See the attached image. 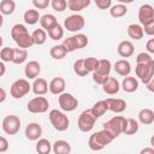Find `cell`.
<instances>
[{
	"instance_id": "cell-1",
	"label": "cell",
	"mask_w": 154,
	"mask_h": 154,
	"mask_svg": "<svg viewBox=\"0 0 154 154\" xmlns=\"http://www.w3.org/2000/svg\"><path fill=\"white\" fill-rule=\"evenodd\" d=\"M11 37L13 38V41L16 42V45L19 47V48H30L32 45H34V41H32V37L31 35L29 34L26 26L24 24H14L11 29Z\"/></svg>"
},
{
	"instance_id": "cell-2",
	"label": "cell",
	"mask_w": 154,
	"mask_h": 154,
	"mask_svg": "<svg viewBox=\"0 0 154 154\" xmlns=\"http://www.w3.org/2000/svg\"><path fill=\"white\" fill-rule=\"evenodd\" d=\"M113 140H114V137L107 130L102 129V130L96 131L90 135V137L88 140V147L94 152H99V150H102Z\"/></svg>"
},
{
	"instance_id": "cell-3",
	"label": "cell",
	"mask_w": 154,
	"mask_h": 154,
	"mask_svg": "<svg viewBox=\"0 0 154 154\" xmlns=\"http://www.w3.org/2000/svg\"><path fill=\"white\" fill-rule=\"evenodd\" d=\"M88 43H89V40H88L87 35H84V34H76L73 36H70V37L65 38L61 45L65 47L67 53H71V52H75L77 49L84 48Z\"/></svg>"
},
{
	"instance_id": "cell-4",
	"label": "cell",
	"mask_w": 154,
	"mask_h": 154,
	"mask_svg": "<svg viewBox=\"0 0 154 154\" xmlns=\"http://www.w3.org/2000/svg\"><path fill=\"white\" fill-rule=\"evenodd\" d=\"M48 118H49L52 126L57 131H65L70 126V120L67 116L59 109H52L48 114Z\"/></svg>"
},
{
	"instance_id": "cell-5",
	"label": "cell",
	"mask_w": 154,
	"mask_h": 154,
	"mask_svg": "<svg viewBox=\"0 0 154 154\" xmlns=\"http://www.w3.org/2000/svg\"><path fill=\"white\" fill-rule=\"evenodd\" d=\"M126 124V118L123 116H114L106 123H103V129L107 130L114 138L123 134Z\"/></svg>"
},
{
	"instance_id": "cell-6",
	"label": "cell",
	"mask_w": 154,
	"mask_h": 154,
	"mask_svg": "<svg viewBox=\"0 0 154 154\" xmlns=\"http://www.w3.org/2000/svg\"><path fill=\"white\" fill-rule=\"evenodd\" d=\"M111 70H112L111 61L108 59H100L96 70L93 71V81L96 84H100L101 85L106 81V78L109 76Z\"/></svg>"
},
{
	"instance_id": "cell-7",
	"label": "cell",
	"mask_w": 154,
	"mask_h": 154,
	"mask_svg": "<svg viewBox=\"0 0 154 154\" xmlns=\"http://www.w3.org/2000/svg\"><path fill=\"white\" fill-rule=\"evenodd\" d=\"M2 131L6 135H16L20 130V119L16 114H8L2 119Z\"/></svg>"
},
{
	"instance_id": "cell-8",
	"label": "cell",
	"mask_w": 154,
	"mask_h": 154,
	"mask_svg": "<svg viewBox=\"0 0 154 154\" xmlns=\"http://www.w3.org/2000/svg\"><path fill=\"white\" fill-rule=\"evenodd\" d=\"M30 89H31L30 83L24 78H19L12 83L10 93H11V96L13 99H22L23 96H25L30 91Z\"/></svg>"
},
{
	"instance_id": "cell-9",
	"label": "cell",
	"mask_w": 154,
	"mask_h": 154,
	"mask_svg": "<svg viewBox=\"0 0 154 154\" xmlns=\"http://www.w3.org/2000/svg\"><path fill=\"white\" fill-rule=\"evenodd\" d=\"M95 122H96V118L93 116L91 111L90 109H84L78 117L77 126L82 132H89V131L93 130V128L95 125Z\"/></svg>"
},
{
	"instance_id": "cell-10",
	"label": "cell",
	"mask_w": 154,
	"mask_h": 154,
	"mask_svg": "<svg viewBox=\"0 0 154 154\" xmlns=\"http://www.w3.org/2000/svg\"><path fill=\"white\" fill-rule=\"evenodd\" d=\"M85 25V19L82 14H71L65 18L64 20V28L70 32H77L81 31Z\"/></svg>"
},
{
	"instance_id": "cell-11",
	"label": "cell",
	"mask_w": 154,
	"mask_h": 154,
	"mask_svg": "<svg viewBox=\"0 0 154 154\" xmlns=\"http://www.w3.org/2000/svg\"><path fill=\"white\" fill-rule=\"evenodd\" d=\"M58 102H59L60 108L63 111H65V112H72L78 107V100L71 93L63 91L61 94H59Z\"/></svg>"
},
{
	"instance_id": "cell-12",
	"label": "cell",
	"mask_w": 154,
	"mask_h": 154,
	"mask_svg": "<svg viewBox=\"0 0 154 154\" xmlns=\"http://www.w3.org/2000/svg\"><path fill=\"white\" fill-rule=\"evenodd\" d=\"M136 76L141 79L143 84H147L154 77V61L149 64H137L135 69Z\"/></svg>"
},
{
	"instance_id": "cell-13",
	"label": "cell",
	"mask_w": 154,
	"mask_h": 154,
	"mask_svg": "<svg viewBox=\"0 0 154 154\" xmlns=\"http://www.w3.org/2000/svg\"><path fill=\"white\" fill-rule=\"evenodd\" d=\"M26 108L30 113H45L49 108V102L45 96L38 95L28 102Z\"/></svg>"
},
{
	"instance_id": "cell-14",
	"label": "cell",
	"mask_w": 154,
	"mask_h": 154,
	"mask_svg": "<svg viewBox=\"0 0 154 154\" xmlns=\"http://www.w3.org/2000/svg\"><path fill=\"white\" fill-rule=\"evenodd\" d=\"M138 20L140 24L147 25L154 23V7L150 4H143L138 8Z\"/></svg>"
},
{
	"instance_id": "cell-15",
	"label": "cell",
	"mask_w": 154,
	"mask_h": 154,
	"mask_svg": "<svg viewBox=\"0 0 154 154\" xmlns=\"http://www.w3.org/2000/svg\"><path fill=\"white\" fill-rule=\"evenodd\" d=\"M101 85H102L103 91L106 94H108V95H116L120 90V83H119V81L117 78H114V77H111V76H108L106 78V81Z\"/></svg>"
},
{
	"instance_id": "cell-16",
	"label": "cell",
	"mask_w": 154,
	"mask_h": 154,
	"mask_svg": "<svg viewBox=\"0 0 154 154\" xmlns=\"http://www.w3.org/2000/svg\"><path fill=\"white\" fill-rule=\"evenodd\" d=\"M25 137L30 141H37L42 135V128L38 123H29L25 128Z\"/></svg>"
},
{
	"instance_id": "cell-17",
	"label": "cell",
	"mask_w": 154,
	"mask_h": 154,
	"mask_svg": "<svg viewBox=\"0 0 154 154\" xmlns=\"http://www.w3.org/2000/svg\"><path fill=\"white\" fill-rule=\"evenodd\" d=\"M41 72V65L38 61L36 60H31L29 63H26L25 67H24V75L26 78L29 79H35L36 77H38Z\"/></svg>"
},
{
	"instance_id": "cell-18",
	"label": "cell",
	"mask_w": 154,
	"mask_h": 154,
	"mask_svg": "<svg viewBox=\"0 0 154 154\" xmlns=\"http://www.w3.org/2000/svg\"><path fill=\"white\" fill-rule=\"evenodd\" d=\"M106 102L108 106V111H112L114 113H122L126 109V102L123 99L108 97V99H106Z\"/></svg>"
},
{
	"instance_id": "cell-19",
	"label": "cell",
	"mask_w": 154,
	"mask_h": 154,
	"mask_svg": "<svg viewBox=\"0 0 154 154\" xmlns=\"http://www.w3.org/2000/svg\"><path fill=\"white\" fill-rule=\"evenodd\" d=\"M117 52L122 58H130L135 52L134 43L131 41H129V40L120 41L118 47H117Z\"/></svg>"
},
{
	"instance_id": "cell-20",
	"label": "cell",
	"mask_w": 154,
	"mask_h": 154,
	"mask_svg": "<svg viewBox=\"0 0 154 154\" xmlns=\"http://www.w3.org/2000/svg\"><path fill=\"white\" fill-rule=\"evenodd\" d=\"M65 87L66 83L63 77H54L48 84V90L54 95H59L65 90Z\"/></svg>"
},
{
	"instance_id": "cell-21",
	"label": "cell",
	"mask_w": 154,
	"mask_h": 154,
	"mask_svg": "<svg viewBox=\"0 0 154 154\" xmlns=\"http://www.w3.org/2000/svg\"><path fill=\"white\" fill-rule=\"evenodd\" d=\"M31 90L35 95H45L48 91V83L45 78L36 77L34 79V83L31 84Z\"/></svg>"
},
{
	"instance_id": "cell-22",
	"label": "cell",
	"mask_w": 154,
	"mask_h": 154,
	"mask_svg": "<svg viewBox=\"0 0 154 154\" xmlns=\"http://www.w3.org/2000/svg\"><path fill=\"white\" fill-rule=\"evenodd\" d=\"M113 69L114 71L119 75V76H129L130 72H131V65L130 63L126 60V59H120V60H117L113 65Z\"/></svg>"
},
{
	"instance_id": "cell-23",
	"label": "cell",
	"mask_w": 154,
	"mask_h": 154,
	"mask_svg": "<svg viewBox=\"0 0 154 154\" xmlns=\"http://www.w3.org/2000/svg\"><path fill=\"white\" fill-rule=\"evenodd\" d=\"M120 88L126 93H135L138 89V81L136 79V77L125 76L120 84Z\"/></svg>"
},
{
	"instance_id": "cell-24",
	"label": "cell",
	"mask_w": 154,
	"mask_h": 154,
	"mask_svg": "<svg viewBox=\"0 0 154 154\" xmlns=\"http://www.w3.org/2000/svg\"><path fill=\"white\" fill-rule=\"evenodd\" d=\"M52 152L54 154H69L71 152V146L67 141L64 140H57L52 144Z\"/></svg>"
},
{
	"instance_id": "cell-25",
	"label": "cell",
	"mask_w": 154,
	"mask_h": 154,
	"mask_svg": "<svg viewBox=\"0 0 154 154\" xmlns=\"http://www.w3.org/2000/svg\"><path fill=\"white\" fill-rule=\"evenodd\" d=\"M126 32H128V35H129L130 38L137 40V41L141 40V38L143 37V35H144L142 25H141V24H136V23L130 24V25L128 26V29H126Z\"/></svg>"
},
{
	"instance_id": "cell-26",
	"label": "cell",
	"mask_w": 154,
	"mask_h": 154,
	"mask_svg": "<svg viewBox=\"0 0 154 154\" xmlns=\"http://www.w3.org/2000/svg\"><path fill=\"white\" fill-rule=\"evenodd\" d=\"M138 122L143 125H150L154 122V111L150 108H142L138 112Z\"/></svg>"
},
{
	"instance_id": "cell-27",
	"label": "cell",
	"mask_w": 154,
	"mask_h": 154,
	"mask_svg": "<svg viewBox=\"0 0 154 154\" xmlns=\"http://www.w3.org/2000/svg\"><path fill=\"white\" fill-rule=\"evenodd\" d=\"M90 111H91L93 116H94L96 119H99L100 117H102V116L108 111V106H107L106 100H100V101L95 102V103L93 105V107L90 108Z\"/></svg>"
},
{
	"instance_id": "cell-28",
	"label": "cell",
	"mask_w": 154,
	"mask_h": 154,
	"mask_svg": "<svg viewBox=\"0 0 154 154\" xmlns=\"http://www.w3.org/2000/svg\"><path fill=\"white\" fill-rule=\"evenodd\" d=\"M38 22H40V24H41V28H42L43 30H46V31H48L51 28H53V26L58 23L55 16H54V14H51V13H46V14L41 16Z\"/></svg>"
},
{
	"instance_id": "cell-29",
	"label": "cell",
	"mask_w": 154,
	"mask_h": 154,
	"mask_svg": "<svg viewBox=\"0 0 154 154\" xmlns=\"http://www.w3.org/2000/svg\"><path fill=\"white\" fill-rule=\"evenodd\" d=\"M91 0H67V8L72 12H79L90 5Z\"/></svg>"
},
{
	"instance_id": "cell-30",
	"label": "cell",
	"mask_w": 154,
	"mask_h": 154,
	"mask_svg": "<svg viewBox=\"0 0 154 154\" xmlns=\"http://www.w3.org/2000/svg\"><path fill=\"white\" fill-rule=\"evenodd\" d=\"M40 17H41V16H40L38 11H37V10H34V8L26 10V11L24 12V14H23L24 22H25L26 24H29V25L36 24V23L40 20Z\"/></svg>"
},
{
	"instance_id": "cell-31",
	"label": "cell",
	"mask_w": 154,
	"mask_h": 154,
	"mask_svg": "<svg viewBox=\"0 0 154 154\" xmlns=\"http://www.w3.org/2000/svg\"><path fill=\"white\" fill-rule=\"evenodd\" d=\"M16 10L14 0H1L0 1V13L2 16H10Z\"/></svg>"
},
{
	"instance_id": "cell-32",
	"label": "cell",
	"mask_w": 154,
	"mask_h": 154,
	"mask_svg": "<svg viewBox=\"0 0 154 154\" xmlns=\"http://www.w3.org/2000/svg\"><path fill=\"white\" fill-rule=\"evenodd\" d=\"M128 13V7L125 4H117L109 7V14L113 18H122Z\"/></svg>"
},
{
	"instance_id": "cell-33",
	"label": "cell",
	"mask_w": 154,
	"mask_h": 154,
	"mask_svg": "<svg viewBox=\"0 0 154 154\" xmlns=\"http://www.w3.org/2000/svg\"><path fill=\"white\" fill-rule=\"evenodd\" d=\"M36 152L38 154H49L52 152V143L47 138H38L36 143Z\"/></svg>"
},
{
	"instance_id": "cell-34",
	"label": "cell",
	"mask_w": 154,
	"mask_h": 154,
	"mask_svg": "<svg viewBox=\"0 0 154 154\" xmlns=\"http://www.w3.org/2000/svg\"><path fill=\"white\" fill-rule=\"evenodd\" d=\"M66 54H67V51L65 49V47H64L63 45H55V46H53V47L51 48V51H49V55H51L53 59H55V60H61V59H64V58L66 57Z\"/></svg>"
},
{
	"instance_id": "cell-35",
	"label": "cell",
	"mask_w": 154,
	"mask_h": 154,
	"mask_svg": "<svg viewBox=\"0 0 154 154\" xmlns=\"http://www.w3.org/2000/svg\"><path fill=\"white\" fill-rule=\"evenodd\" d=\"M28 58V51L24 49V48H13V59H12V63L16 64V65H19V64H23Z\"/></svg>"
},
{
	"instance_id": "cell-36",
	"label": "cell",
	"mask_w": 154,
	"mask_h": 154,
	"mask_svg": "<svg viewBox=\"0 0 154 154\" xmlns=\"http://www.w3.org/2000/svg\"><path fill=\"white\" fill-rule=\"evenodd\" d=\"M138 129H140V125H138L137 120H135L134 118H126V124H125L123 134H125V135H135L138 131Z\"/></svg>"
},
{
	"instance_id": "cell-37",
	"label": "cell",
	"mask_w": 154,
	"mask_h": 154,
	"mask_svg": "<svg viewBox=\"0 0 154 154\" xmlns=\"http://www.w3.org/2000/svg\"><path fill=\"white\" fill-rule=\"evenodd\" d=\"M48 36L53 40V41H59V40H61L63 37H64V28L59 24V23H57L53 28H51L48 31Z\"/></svg>"
},
{
	"instance_id": "cell-38",
	"label": "cell",
	"mask_w": 154,
	"mask_h": 154,
	"mask_svg": "<svg viewBox=\"0 0 154 154\" xmlns=\"http://www.w3.org/2000/svg\"><path fill=\"white\" fill-rule=\"evenodd\" d=\"M31 37H32V41H34V45H43L47 40V34H46V30L43 29H36L34 30V32L31 34Z\"/></svg>"
},
{
	"instance_id": "cell-39",
	"label": "cell",
	"mask_w": 154,
	"mask_h": 154,
	"mask_svg": "<svg viewBox=\"0 0 154 154\" xmlns=\"http://www.w3.org/2000/svg\"><path fill=\"white\" fill-rule=\"evenodd\" d=\"M73 71L77 76H81V77H84L89 73V71L84 66V60L83 59H77L73 63Z\"/></svg>"
},
{
	"instance_id": "cell-40",
	"label": "cell",
	"mask_w": 154,
	"mask_h": 154,
	"mask_svg": "<svg viewBox=\"0 0 154 154\" xmlns=\"http://www.w3.org/2000/svg\"><path fill=\"white\" fill-rule=\"evenodd\" d=\"M0 59L4 63H10L13 59V48L11 47H5L0 51Z\"/></svg>"
},
{
	"instance_id": "cell-41",
	"label": "cell",
	"mask_w": 154,
	"mask_h": 154,
	"mask_svg": "<svg viewBox=\"0 0 154 154\" xmlns=\"http://www.w3.org/2000/svg\"><path fill=\"white\" fill-rule=\"evenodd\" d=\"M51 6L57 12H63L67 8V0H51Z\"/></svg>"
},
{
	"instance_id": "cell-42",
	"label": "cell",
	"mask_w": 154,
	"mask_h": 154,
	"mask_svg": "<svg viewBox=\"0 0 154 154\" xmlns=\"http://www.w3.org/2000/svg\"><path fill=\"white\" fill-rule=\"evenodd\" d=\"M83 60H84V66L89 72H93L94 70H96V67L99 65V59H96L94 57H89V58H85Z\"/></svg>"
},
{
	"instance_id": "cell-43",
	"label": "cell",
	"mask_w": 154,
	"mask_h": 154,
	"mask_svg": "<svg viewBox=\"0 0 154 154\" xmlns=\"http://www.w3.org/2000/svg\"><path fill=\"white\" fill-rule=\"evenodd\" d=\"M153 61L154 60H153L152 55L148 52H141L136 57V63L137 64H149V63H153Z\"/></svg>"
},
{
	"instance_id": "cell-44",
	"label": "cell",
	"mask_w": 154,
	"mask_h": 154,
	"mask_svg": "<svg viewBox=\"0 0 154 154\" xmlns=\"http://www.w3.org/2000/svg\"><path fill=\"white\" fill-rule=\"evenodd\" d=\"M32 5L36 10H45L51 5V0H32Z\"/></svg>"
},
{
	"instance_id": "cell-45",
	"label": "cell",
	"mask_w": 154,
	"mask_h": 154,
	"mask_svg": "<svg viewBox=\"0 0 154 154\" xmlns=\"http://www.w3.org/2000/svg\"><path fill=\"white\" fill-rule=\"evenodd\" d=\"M94 2L100 10H108L112 6V0H94Z\"/></svg>"
},
{
	"instance_id": "cell-46",
	"label": "cell",
	"mask_w": 154,
	"mask_h": 154,
	"mask_svg": "<svg viewBox=\"0 0 154 154\" xmlns=\"http://www.w3.org/2000/svg\"><path fill=\"white\" fill-rule=\"evenodd\" d=\"M8 149V141L6 137L4 136H0V153H4V152H7Z\"/></svg>"
},
{
	"instance_id": "cell-47",
	"label": "cell",
	"mask_w": 154,
	"mask_h": 154,
	"mask_svg": "<svg viewBox=\"0 0 154 154\" xmlns=\"http://www.w3.org/2000/svg\"><path fill=\"white\" fill-rule=\"evenodd\" d=\"M143 32L148 36H153L154 35V23H150V24H147V25H143Z\"/></svg>"
},
{
	"instance_id": "cell-48",
	"label": "cell",
	"mask_w": 154,
	"mask_h": 154,
	"mask_svg": "<svg viewBox=\"0 0 154 154\" xmlns=\"http://www.w3.org/2000/svg\"><path fill=\"white\" fill-rule=\"evenodd\" d=\"M146 48H147V52L149 54H153L154 53V38H149L146 43Z\"/></svg>"
},
{
	"instance_id": "cell-49",
	"label": "cell",
	"mask_w": 154,
	"mask_h": 154,
	"mask_svg": "<svg viewBox=\"0 0 154 154\" xmlns=\"http://www.w3.org/2000/svg\"><path fill=\"white\" fill-rule=\"evenodd\" d=\"M140 153L141 154H154V148L153 147H147V148H143Z\"/></svg>"
},
{
	"instance_id": "cell-50",
	"label": "cell",
	"mask_w": 154,
	"mask_h": 154,
	"mask_svg": "<svg viewBox=\"0 0 154 154\" xmlns=\"http://www.w3.org/2000/svg\"><path fill=\"white\" fill-rule=\"evenodd\" d=\"M6 97H7V94H6L5 89L0 87V103H1V102H4V101L6 100Z\"/></svg>"
},
{
	"instance_id": "cell-51",
	"label": "cell",
	"mask_w": 154,
	"mask_h": 154,
	"mask_svg": "<svg viewBox=\"0 0 154 154\" xmlns=\"http://www.w3.org/2000/svg\"><path fill=\"white\" fill-rule=\"evenodd\" d=\"M5 73H6V66H5L4 61L0 60V77H2Z\"/></svg>"
},
{
	"instance_id": "cell-52",
	"label": "cell",
	"mask_w": 154,
	"mask_h": 154,
	"mask_svg": "<svg viewBox=\"0 0 154 154\" xmlns=\"http://www.w3.org/2000/svg\"><path fill=\"white\" fill-rule=\"evenodd\" d=\"M147 89L149 90V91H154V79H152V81H149L147 84Z\"/></svg>"
},
{
	"instance_id": "cell-53",
	"label": "cell",
	"mask_w": 154,
	"mask_h": 154,
	"mask_svg": "<svg viewBox=\"0 0 154 154\" xmlns=\"http://www.w3.org/2000/svg\"><path fill=\"white\" fill-rule=\"evenodd\" d=\"M117 1H119V4H131V2H134L135 0H117Z\"/></svg>"
},
{
	"instance_id": "cell-54",
	"label": "cell",
	"mask_w": 154,
	"mask_h": 154,
	"mask_svg": "<svg viewBox=\"0 0 154 154\" xmlns=\"http://www.w3.org/2000/svg\"><path fill=\"white\" fill-rule=\"evenodd\" d=\"M2 24H4V16L0 13V28L2 26Z\"/></svg>"
},
{
	"instance_id": "cell-55",
	"label": "cell",
	"mask_w": 154,
	"mask_h": 154,
	"mask_svg": "<svg viewBox=\"0 0 154 154\" xmlns=\"http://www.w3.org/2000/svg\"><path fill=\"white\" fill-rule=\"evenodd\" d=\"M2 43H4V40H2V36L0 35V47L2 46Z\"/></svg>"
}]
</instances>
